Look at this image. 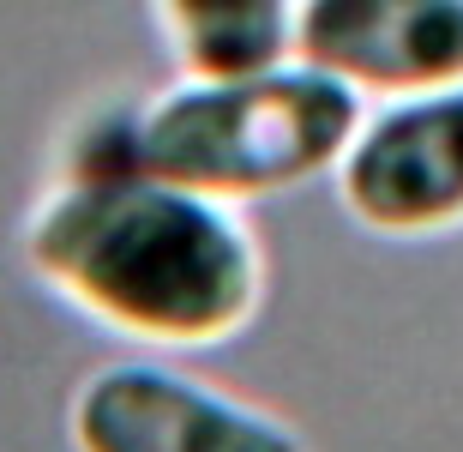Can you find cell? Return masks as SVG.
Returning <instances> with one entry per match:
<instances>
[{"label":"cell","mask_w":463,"mask_h":452,"mask_svg":"<svg viewBox=\"0 0 463 452\" xmlns=\"http://www.w3.org/2000/svg\"><path fill=\"white\" fill-rule=\"evenodd\" d=\"M18 247L54 302L163 356L235 344L271 284L247 206L151 169H67L31 206Z\"/></svg>","instance_id":"obj_1"},{"label":"cell","mask_w":463,"mask_h":452,"mask_svg":"<svg viewBox=\"0 0 463 452\" xmlns=\"http://www.w3.org/2000/svg\"><path fill=\"white\" fill-rule=\"evenodd\" d=\"M361 115L355 91L301 54L253 72H181L169 91L133 103V169L259 206L331 181Z\"/></svg>","instance_id":"obj_2"},{"label":"cell","mask_w":463,"mask_h":452,"mask_svg":"<svg viewBox=\"0 0 463 452\" xmlns=\"http://www.w3.org/2000/svg\"><path fill=\"white\" fill-rule=\"evenodd\" d=\"M72 452H307L301 428L229 386L156 356L90 368L67 404Z\"/></svg>","instance_id":"obj_3"},{"label":"cell","mask_w":463,"mask_h":452,"mask_svg":"<svg viewBox=\"0 0 463 452\" xmlns=\"http://www.w3.org/2000/svg\"><path fill=\"white\" fill-rule=\"evenodd\" d=\"M331 188L379 242L463 236V85L367 103Z\"/></svg>","instance_id":"obj_4"},{"label":"cell","mask_w":463,"mask_h":452,"mask_svg":"<svg viewBox=\"0 0 463 452\" xmlns=\"http://www.w3.org/2000/svg\"><path fill=\"white\" fill-rule=\"evenodd\" d=\"M295 54L361 103L463 85V0H301Z\"/></svg>","instance_id":"obj_5"},{"label":"cell","mask_w":463,"mask_h":452,"mask_svg":"<svg viewBox=\"0 0 463 452\" xmlns=\"http://www.w3.org/2000/svg\"><path fill=\"white\" fill-rule=\"evenodd\" d=\"M175 72H253L295 54L301 0H151Z\"/></svg>","instance_id":"obj_6"}]
</instances>
